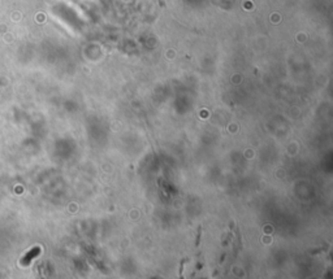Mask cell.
Instances as JSON below:
<instances>
[{"label": "cell", "mask_w": 333, "mask_h": 279, "mask_svg": "<svg viewBox=\"0 0 333 279\" xmlns=\"http://www.w3.org/2000/svg\"><path fill=\"white\" fill-rule=\"evenodd\" d=\"M200 231H202V227L199 226V230H198V236H196V240H195V245L198 247L199 243H200Z\"/></svg>", "instance_id": "1"}]
</instances>
